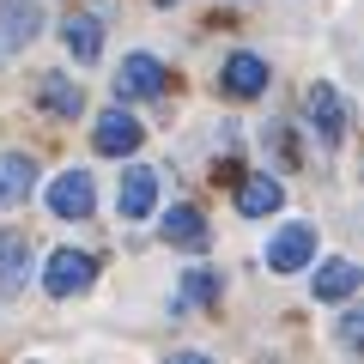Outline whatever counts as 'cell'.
Returning a JSON list of instances; mask_svg holds the SVG:
<instances>
[{"instance_id": "cell-10", "label": "cell", "mask_w": 364, "mask_h": 364, "mask_svg": "<svg viewBox=\"0 0 364 364\" xmlns=\"http://www.w3.org/2000/svg\"><path fill=\"white\" fill-rule=\"evenodd\" d=\"M358 261H346V255H334V261H322V267H316V298L322 304H340V298H352V291H358Z\"/></svg>"}, {"instance_id": "cell-17", "label": "cell", "mask_w": 364, "mask_h": 364, "mask_svg": "<svg viewBox=\"0 0 364 364\" xmlns=\"http://www.w3.org/2000/svg\"><path fill=\"white\" fill-rule=\"evenodd\" d=\"M182 291H188V298H195V304H213V298H219V273L195 267V273H188V279H182Z\"/></svg>"}, {"instance_id": "cell-19", "label": "cell", "mask_w": 364, "mask_h": 364, "mask_svg": "<svg viewBox=\"0 0 364 364\" xmlns=\"http://www.w3.org/2000/svg\"><path fill=\"white\" fill-rule=\"evenodd\" d=\"M158 6H176V0H158Z\"/></svg>"}, {"instance_id": "cell-5", "label": "cell", "mask_w": 364, "mask_h": 364, "mask_svg": "<svg viewBox=\"0 0 364 364\" xmlns=\"http://www.w3.org/2000/svg\"><path fill=\"white\" fill-rule=\"evenodd\" d=\"M304 109H310L316 134H322L328 146H340V140H346V104L334 97V85H322V79H316V85L304 91Z\"/></svg>"}, {"instance_id": "cell-1", "label": "cell", "mask_w": 364, "mask_h": 364, "mask_svg": "<svg viewBox=\"0 0 364 364\" xmlns=\"http://www.w3.org/2000/svg\"><path fill=\"white\" fill-rule=\"evenodd\" d=\"M91 279H97V261H91V255H79V249H55L49 273H43V291H49V298H79Z\"/></svg>"}, {"instance_id": "cell-11", "label": "cell", "mask_w": 364, "mask_h": 364, "mask_svg": "<svg viewBox=\"0 0 364 364\" xmlns=\"http://www.w3.org/2000/svg\"><path fill=\"white\" fill-rule=\"evenodd\" d=\"M219 79H225L231 97H261V91H267V61H261V55H231Z\"/></svg>"}, {"instance_id": "cell-4", "label": "cell", "mask_w": 364, "mask_h": 364, "mask_svg": "<svg viewBox=\"0 0 364 364\" xmlns=\"http://www.w3.org/2000/svg\"><path fill=\"white\" fill-rule=\"evenodd\" d=\"M116 207H122V219H152V207H158V170H152V164L122 170V195H116Z\"/></svg>"}, {"instance_id": "cell-12", "label": "cell", "mask_w": 364, "mask_h": 364, "mask_svg": "<svg viewBox=\"0 0 364 364\" xmlns=\"http://www.w3.org/2000/svg\"><path fill=\"white\" fill-rule=\"evenodd\" d=\"M31 286V243L25 237H0V291L18 298Z\"/></svg>"}, {"instance_id": "cell-13", "label": "cell", "mask_w": 364, "mask_h": 364, "mask_svg": "<svg viewBox=\"0 0 364 364\" xmlns=\"http://www.w3.org/2000/svg\"><path fill=\"white\" fill-rule=\"evenodd\" d=\"M31 188H37V164H31L25 152H6V158H0V207L31 200Z\"/></svg>"}, {"instance_id": "cell-16", "label": "cell", "mask_w": 364, "mask_h": 364, "mask_svg": "<svg viewBox=\"0 0 364 364\" xmlns=\"http://www.w3.org/2000/svg\"><path fill=\"white\" fill-rule=\"evenodd\" d=\"M164 237L182 243V249H200V243H207V219H200L195 207H170L164 213Z\"/></svg>"}, {"instance_id": "cell-3", "label": "cell", "mask_w": 364, "mask_h": 364, "mask_svg": "<svg viewBox=\"0 0 364 364\" xmlns=\"http://www.w3.org/2000/svg\"><path fill=\"white\" fill-rule=\"evenodd\" d=\"M91 200H97L91 170H61V176L49 182V213L55 219H91Z\"/></svg>"}, {"instance_id": "cell-6", "label": "cell", "mask_w": 364, "mask_h": 364, "mask_svg": "<svg viewBox=\"0 0 364 364\" xmlns=\"http://www.w3.org/2000/svg\"><path fill=\"white\" fill-rule=\"evenodd\" d=\"M91 146H97L104 158H128L134 146H140V122H134L128 109H104L97 128H91Z\"/></svg>"}, {"instance_id": "cell-20", "label": "cell", "mask_w": 364, "mask_h": 364, "mask_svg": "<svg viewBox=\"0 0 364 364\" xmlns=\"http://www.w3.org/2000/svg\"><path fill=\"white\" fill-rule=\"evenodd\" d=\"M37 364H43V358H37Z\"/></svg>"}, {"instance_id": "cell-7", "label": "cell", "mask_w": 364, "mask_h": 364, "mask_svg": "<svg viewBox=\"0 0 364 364\" xmlns=\"http://www.w3.org/2000/svg\"><path fill=\"white\" fill-rule=\"evenodd\" d=\"M37 31H43V6L37 0H0V49L6 55L25 49Z\"/></svg>"}, {"instance_id": "cell-18", "label": "cell", "mask_w": 364, "mask_h": 364, "mask_svg": "<svg viewBox=\"0 0 364 364\" xmlns=\"http://www.w3.org/2000/svg\"><path fill=\"white\" fill-rule=\"evenodd\" d=\"M170 364H213V358H200V352H176Z\"/></svg>"}, {"instance_id": "cell-14", "label": "cell", "mask_w": 364, "mask_h": 364, "mask_svg": "<svg viewBox=\"0 0 364 364\" xmlns=\"http://www.w3.org/2000/svg\"><path fill=\"white\" fill-rule=\"evenodd\" d=\"M37 97H43V109H49V116H61V122H73L79 109H85V91H79L67 73H43Z\"/></svg>"}, {"instance_id": "cell-15", "label": "cell", "mask_w": 364, "mask_h": 364, "mask_svg": "<svg viewBox=\"0 0 364 364\" xmlns=\"http://www.w3.org/2000/svg\"><path fill=\"white\" fill-rule=\"evenodd\" d=\"M61 43L67 49H73V61H97V55H104V25H97V18H67V31H61Z\"/></svg>"}, {"instance_id": "cell-9", "label": "cell", "mask_w": 364, "mask_h": 364, "mask_svg": "<svg viewBox=\"0 0 364 364\" xmlns=\"http://www.w3.org/2000/svg\"><path fill=\"white\" fill-rule=\"evenodd\" d=\"M158 91H164V67L152 55H128L116 73V97H158Z\"/></svg>"}, {"instance_id": "cell-2", "label": "cell", "mask_w": 364, "mask_h": 364, "mask_svg": "<svg viewBox=\"0 0 364 364\" xmlns=\"http://www.w3.org/2000/svg\"><path fill=\"white\" fill-rule=\"evenodd\" d=\"M316 261V225H286L267 237V267L273 273H304Z\"/></svg>"}, {"instance_id": "cell-8", "label": "cell", "mask_w": 364, "mask_h": 364, "mask_svg": "<svg viewBox=\"0 0 364 364\" xmlns=\"http://www.w3.org/2000/svg\"><path fill=\"white\" fill-rule=\"evenodd\" d=\"M279 207H286V188H279L267 170L237 182V213H243V219H267V213H279Z\"/></svg>"}]
</instances>
